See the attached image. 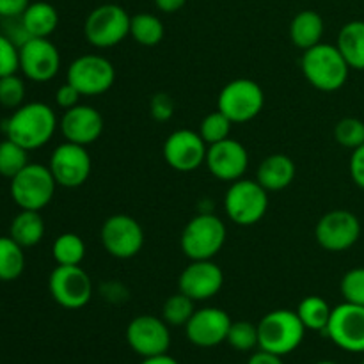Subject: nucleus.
I'll return each instance as SVG.
<instances>
[{
    "label": "nucleus",
    "mask_w": 364,
    "mask_h": 364,
    "mask_svg": "<svg viewBox=\"0 0 364 364\" xmlns=\"http://www.w3.org/2000/svg\"><path fill=\"white\" fill-rule=\"evenodd\" d=\"M57 127H59V121H57L55 110L43 102L23 103L4 121L6 137L20 144L27 151L48 144Z\"/></svg>",
    "instance_id": "1"
},
{
    "label": "nucleus",
    "mask_w": 364,
    "mask_h": 364,
    "mask_svg": "<svg viewBox=\"0 0 364 364\" xmlns=\"http://www.w3.org/2000/svg\"><path fill=\"white\" fill-rule=\"evenodd\" d=\"M301 68L306 80L323 92H334L343 87L350 73L343 53L336 45L329 43H318L313 48L304 50Z\"/></svg>",
    "instance_id": "2"
},
{
    "label": "nucleus",
    "mask_w": 364,
    "mask_h": 364,
    "mask_svg": "<svg viewBox=\"0 0 364 364\" xmlns=\"http://www.w3.org/2000/svg\"><path fill=\"white\" fill-rule=\"evenodd\" d=\"M304 336V323L291 309H274L258 322V348L281 358L297 350Z\"/></svg>",
    "instance_id": "3"
},
{
    "label": "nucleus",
    "mask_w": 364,
    "mask_h": 364,
    "mask_svg": "<svg viewBox=\"0 0 364 364\" xmlns=\"http://www.w3.org/2000/svg\"><path fill=\"white\" fill-rule=\"evenodd\" d=\"M226 224L215 213H199L188 220L181 233L180 245L191 262L196 259H213L226 244Z\"/></svg>",
    "instance_id": "4"
},
{
    "label": "nucleus",
    "mask_w": 364,
    "mask_h": 364,
    "mask_svg": "<svg viewBox=\"0 0 364 364\" xmlns=\"http://www.w3.org/2000/svg\"><path fill=\"white\" fill-rule=\"evenodd\" d=\"M57 181L48 166L28 162L20 173L11 178L9 192L20 210L41 212L52 203Z\"/></svg>",
    "instance_id": "5"
},
{
    "label": "nucleus",
    "mask_w": 364,
    "mask_h": 364,
    "mask_svg": "<svg viewBox=\"0 0 364 364\" xmlns=\"http://www.w3.org/2000/svg\"><path fill=\"white\" fill-rule=\"evenodd\" d=\"M265 107V92L251 78H235L228 82L217 98V110L233 124H244L259 116Z\"/></svg>",
    "instance_id": "6"
},
{
    "label": "nucleus",
    "mask_w": 364,
    "mask_h": 364,
    "mask_svg": "<svg viewBox=\"0 0 364 364\" xmlns=\"http://www.w3.org/2000/svg\"><path fill=\"white\" fill-rule=\"evenodd\" d=\"M224 210L231 223L238 226H255L269 210V192L255 180L240 178L230 183L224 196Z\"/></svg>",
    "instance_id": "7"
},
{
    "label": "nucleus",
    "mask_w": 364,
    "mask_h": 364,
    "mask_svg": "<svg viewBox=\"0 0 364 364\" xmlns=\"http://www.w3.org/2000/svg\"><path fill=\"white\" fill-rule=\"evenodd\" d=\"M132 16L119 4H102L87 14L84 34L96 48H112L130 36Z\"/></svg>",
    "instance_id": "8"
},
{
    "label": "nucleus",
    "mask_w": 364,
    "mask_h": 364,
    "mask_svg": "<svg viewBox=\"0 0 364 364\" xmlns=\"http://www.w3.org/2000/svg\"><path fill=\"white\" fill-rule=\"evenodd\" d=\"M48 291L64 309H80L92 297V281L80 265H57L50 272Z\"/></svg>",
    "instance_id": "9"
},
{
    "label": "nucleus",
    "mask_w": 364,
    "mask_h": 364,
    "mask_svg": "<svg viewBox=\"0 0 364 364\" xmlns=\"http://www.w3.org/2000/svg\"><path fill=\"white\" fill-rule=\"evenodd\" d=\"M361 220L350 210H331L323 213L315 228V238L329 252H345L361 238Z\"/></svg>",
    "instance_id": "10"
},
{
    "label": "nucleus",
    "mask_w": 364,
    "mask_h": 364,
    "mask_svg": "<svg viewBox=\"0 0 364 364\" xmlns=\"http://www.w3.org/2000/svg\"><path fill=\"white\" fill-rule=\"evenodd\" d=\"M102 245L112 258H135L144 247V230L137 219L127 213L110 215L100 231Z\"/></svg>",
    "instance_id": "11"
},
{
    "label": "nucleus",
    "mask_w": 364,
    "mask_h": 364,
    "mask_svg": "<svg viewBox=\"0 0 364 364\" xmlns=\"http://www.w3.org/2000/svg\"><path fill=\"white\" fill-rule=\"evenodd\" d=\"M66 80L75 85L82 96H100L116 82V68L107 57L87 53L70 64Z\"/></svg>",
    "instance_id": "12"
},
{
    "label": "nucleus",
    "mask_w": 364,
    "mask_h": 364,
    "mask_svg": "<svg viewBox=\"0 0 364 364\" xmlns=\"http://www.w3.org/2000/svg\"><path fill=\"white\" fill-rule=\"evenodd\" d=\"M48 169L59 187H82L89 180L92 169V160L87 151V146L64 141L50 155Z\"/></svg>",
    "instance_id": "13"
},
{
    "label": "nucleus",
    "mask_w": 364,
    "mask_h": 364,
    "mask_svg": "<svg viewBox=\"0 0 364 364\" xmlns=\"http://www.w3.org/2000/svg\"><path fill=\"white\" fill-rule=\"evenodd\" d=\"M323 334L341 350L364 354V306L343 302L333 308Z\"/></svg>",
    "instance_id": "14"
},
{
    "label": "nucleus",
    "mask_w": 364,
    "mask_h": 364,
    "mask_svg": "<svg viewBox=\"0 0 364 364\" xmlns=\"http://www.w3.org/2000/svg\"><path fill=\"white\" fill-rule=\"evenodd\" d=\"M127 343L142 359L167 354L171 347L169 326L159 316H135L127 327Z\"/></svg>",
    "instance_id": "15"
},
{
    "label": "nucleus",
    "mask_w": 364,
    "mask_h": 364,
    "mask_svg": "<svg viewBox=\"0 0 364 364\" xmlns=\"http://www.w3.org/2000/svg\"><path fill=\"white\" fill-rule=\"evenodd\" d=\"M60 70L59 48L48 38H31L20 46V71L32 82H50Z\"/></svg>",
    "instance_id": "16"
},
{
    "label": "nucleus",
    "mask_w": 364,
    "mask_h": 364,
    "mask_svg": "<svg viewBox=\"0 0 364 364\" xmlns=\"http://www.w3.org/2000/svg\"><path fill=\"white\" fill-rule=\"evenodd\" d=\"M208 144L203 141L199 132L181 128L173 132L164 142V159L178 173H192L199 169L206 160Z\"/></svg>",
    "instance_id": "17"
},
{
    "label": "nucleus",
    "mask_w": 364,
    "mask_h": 364,
    "mask_svg": "<svg viewBox=\"0 0 364 364\" xmlns=\"http://www.w3.org/2000/svg\"><path fill=\"white\" fill-rule=\"evenodd\" d=\"M224 284V272L213 259H196L183 269L178 277V291L203 302L215 297Z\"/></svg>",
    "instance_id": "18"
},
{
    "label": "nucleus",
    "mask_w": 364,
    "mask_h": 364,
    "mask_svg": "<svg viewBox=\"0 0 364 364\" xmlns=\"http://www.w3.org/2000/svg\"><path fill=\"white\" fill-rule=\"evenodd\" d=\"M205 166L208 167L213 178L233 183L247 173L249 153L244 144L228 137L217 144L208 146Z\"/></svg>",
    "instance_id": "19"
},
{
    "label": "nucleus",
    "mask_w": 364,
    "mask_h": 364,
    "mask_svg": "<svg viewBox=\"0 0 364 364\" xmlns=\"http://www.w3.org/2000/svg\"><path fill=\"white\" fill-rule=\"evenodd\" d=\"M233 320L220 308L196 309L192 318L185 326L188 341L199 348H212L228 340V333Z\"/></svg>",
    "instance_id": "20"
},
{
    "label": "nucleus",
    "mask_w": 364,
    "mask_h": 364,
    "mask_svg": "<svg viewBox=\"0 0 364 364\" xmlns=\"http://www.w3.org/2000/svg\"><path fill=\"white\" fill-rule=\"evenodd\" d=\"M103 116L91 105L78 103L73 109L64 110L59 121L64 141L80 146H89L98 141L103 134Z\"/></svg>",
    "instance_id": "21"
},
{
    "label": "nucleus",
    "mask_w": 364,
    "mask_h": 364,
    "mask_svg": "<svg viewBox=\"0 0 364 364\" xmlns=\"http://www.w3.org/2000/svg\"><path fill=\"white\" fill-rule=\"evenodd\" d=\"M295 174H297V167L294 160L283 153H274L258 166L256 181L267 192H277L290 187L291 181L295 180Z\"/></svg>",
    "instance_id": "22"
},
{
    "label": "nucleus",
    "mask_w": 364,
    "mask_h": 364,
    "mask_svg": "<svg viewBox=\"0 0 364 364\" xmlns=\"http://www.w3.org/2000/svg\"><path fill=\"white\" fill-rule=\"evenodd\" d=\"M326 23L316 11L306 9L295 14L290 23V39L297 48L308 50L322 43Z\"/></svg>",
    "instance_id": "23"
},
{
    "label": "nucleus",
    "mask_w": 364,
    "mask_h": 364,
    "mask_svg": "<svg viewBox=\"0 0 364 364\" xmlns=\"http://www.w3.org/2000/svg\"><path fill=\"white\" fill-rule=\"evenodd\" d=\"M20 21L31 38H50L59 25V13L48 2H31Z\"/></svg>",
    "instance_id": "24"
},
{
    "label": "nucleus",
    "mask_w": 364,
    "mask_h": 364,
    "mask_svg": "<svg viewBox=\"0 0 364 364\" xmlns=\"http://www.w3.org/2000/svg\"><path fill=\"white\" fill-rule=\"evenodd\" d=\"M336 46L350 70L364 71V20H352L341 27Z\"/></svg>",
    "instance_id": "25"
},
{
    "label": "nucleus",
    "mask_w": 364,
    "mask_h": 364,
    "mask_svg": "<svg viewBox=\"0 0 364 364\" xmlns=\"http://www.w3.org/2000/svg\"><path fill=\"white\" fill-rule=\"evenodd\" d=\"M9 237L21 247H34L45 237V220L34 210H20L11 220Z\"/></svg>",
    "instance_id": "26"
},
{
    "label": "nucleus",
    "mask_w": 364,
    "mask_h": 364,
    "mask_svg": "<svg viewBox=\"0 0 364 364\" xmlns=\"http://www.w3.org/2000/svg\"><path fill=\"white\" fill-rule=\"evenodd\" d=\"M331 313H333V308L320 295H308L302 299L297 308V315L304 323L306 331H315V333H326Z\"/></svg>",
    "instance_id": "27"
},
{
    "label": "nucleus",
    "mask_w": 364,
    "mask_h": 364,
    "mask_svg": "<svg viewBox=\"0 0 364 364\" xmlns=\"http://www.w3.org/2000/svg\"><path fill=\"white\" fill-rule=\"evenodd\" d=\"M25 270V252L11 237H0V281H16Z\"/></svg>",
    "instance_id": "28"
},
{
    "label": "nucleus",
    "mask_w": 364,
    "mask_h": 364,
    "mask_svg": "<svg viewBox=\"0 0 364 364\" xmlns=\"http://www.w3.org/2000/svg\"><path fill=\"white\" fill-rule=\"evenodd\" d=\"M166 28L162 20L151 13L134 14L130 20V36L142 46H156L164 39Z\"/></svg>",
    "instance_id": "29"
},
{
    "label": "nucleus",
    "mask_w": 364,
    "mask_h": 364,
    "mask_svg": "<svg viewBox=\"0 0 364 364\" xmlns=\"http://www.w3.org/2000/svg\"><path fill=\"white\" fill-rule=\"evenodd\" d=\"M52 256L57 265H80L85 258V244L77 233H63L52 245Z\"/></svg>",
    "instance_id": "30"
},
{
    "label": "nucleus",
    "mask_w": 364,
    "mask_h": 364,
    "mask_svg": "<svg viewBox=\"0 0 364 364\" xmlns=\"http://www.w3.org/2000/svg\"><path fill=\"white\" fill-rule=\"evenodd\" d=\"M196 313V301L185 294L171 295L162 306V318L169 327H185Z\"/></svg>",
    "instance_id": "31"
},
{
    "label": "nucleus",
    "mask_w": 364,
    "mask_h": 364,
    "mask_svg": "<svg viewBox=\"0 0 364 364\" xmlns=\"http://www.w3.org/2000/svg\"><path fill=\"white\" fill-rule=\"evenodd\" d=\"M28 164V151L11 139L0 142V176L14 178Z\"/></svg>",
    "instance_id": "32"
},
{
    "label": "nucleus",
    "mask_w": 364,
    "mask_h": 364,
    "mask_svg": "<svg viewBox=\"0 0 364 364\" xmlns=\"http://www.w3.org/2000/svg\"><path fill=\"white\" fill-rule=\"evenodd\" d=\"M228 343L237 352H251L258 347V323L249 320H238L231 322L230 333H228Z\"/></svg>",
    "instance_id": "33"
},
{
    "label": "nucleus",
    "mask_w": 364,
    "mask_h": 364,
    "mask_svg": "<svg viewBox=\"0 0 364 364\" xmlns=\"http://www.w3.org/2000/svg\"><path fill=\"white\" fill-rule=\"evenodd\" d=\"M231 124L233 123L220 110H215V112H210L208 116H205V119L201 121V124H199V135H201L203 141L208 146L217 144V142L230 137Z\"/></svg>",
    "instance_id": "34"
},
{
    "label": "nucleus",
    "mask_w": 364,
    "mask_h": 364,
    "mask_svg": "<svg viewBox=\"0 0 364 364\" xmlns=\"http://www.w3.org/2000/svg\"><path fill=\"white\" fill-rule=\"evenodd\" d=\"M334 139L343 148H359L364 144V121L358 117H343L334 127Z\"/></svg>",
    "instance_id": "35"
},
{
    "label": "nucleus",
    "mask_w": 364,
    "mask_h": 364,
    "mask_svg": "<svg viewBox=\"0 0 364 364\" xmlns=\"http://www.w3.org/2000/svg\"><path fill=\"white\" fill-rule=\"evenodd\" d=\"M25 82L16 73L0 78V107L16 110L25 102Z\"/></svg>",
    "instance_id": "36"
},
{
    "label": "nucleus",
    "mask_w": 364,
    "mask_h": 364,
    "mask_svg": "<svg viewBox=\"0 0 364 364\" xmlns=\"http://www.w3.org/2000/svg\"><path fill=\"white\" fill-rule=\"evenodd\" d=\"M340 291L345 302L364 306V267H355L345 272L340 281Z\"/></svg>",
    "instance_id": "37"
},
{
    "label": "nucleus",
    "mask_w": 364,
    "mask_h": 364,
    "mask_svg": "<svg viewBox=\"0 0 364 364\" xmlns=\"http://www.w3.org/2000/svg\"><path fill=\"white\" fill-rule=\"evenodd\" d=\"M20 70V48L6 34H0V78Z\"/></svg>",
    "instance_id": "38"
},
{
    "label": "nucleus",
    "mask_w": 364,
    "mask_h": 364,
    "mask_svg": "<svg viewBox=\"0 0 364 364\" xmlns=\"http://www.w3.org/2000/svg\"><path fill=\"white\" fill-rule=\"evenodd\" d=\"M149 116L159 123H166L174 116V100L167 92H156L149 100Z\"/></svg>",
    "instance_id": "39"
},
{
    "label": "nucleus",
    "mask_w": 364,
    "mask_h": 364,
    "mask_svg": "<svg viewBox=\"0 0 364 364\" xmlns=\"http://www.w3.org/2000/svg\"><path fill=\"white\" fill-rule=\"evenodd\" d=\"M80 98H82L80 91H78L75 85H71L68 80H66V84L60 85V87L57 89V92H55L57 107H60L63 110H68V109H73V107H77L78 102H80Z\"/></svg>",
    "instance_id": "40"
},
{
    "label": "nucleus",
    "mask_w": 364,
    "mask_h": 364,
    "mask_svg": "<svg viewBox=\"0 0 364 364\" xmlns=\"http://www.w3.org/2000/svg\"><path fill=\"white\" fill-rule=\"evenodd\" d=\"M348 171H350L352 181L364 191V144L359 146V148L352 149L350 162H348Z\"/></svg>",
    "instance_id": "41"
},
{
    "label": "nucleus",
    "mask_w": 364,
    "mask_h": 364,
    "mask_svg": "<svg viewBox=\"0 0 364 364\" xmlns=\"http://www.w3.org/2000/svg\"><path fill=\"white\" fill-rule=\"evenodd\" d=\"M31 0H0V16L13 20L20 18L28 7Z\"/></svg>",
    "instance_id": "42"
},
{
    "label": "nucleus",
    "mask_w": 364,
    "mask_h": 364,
    "mask_svg": "<svg viewBox=\"0 0 364 364\" xmlns=\"http://www.w3.org/2000/svg\"><path fill=\"white\" fill-rule=\"evenodd\" d=\"M247 364H284V361L281 355L259 348L258 352H255V354L247 359Z\"/></svg>",
    "instance_id": "43"
},
{
    "label": "nucleus",
    "mask_w": 364,
    "mask_h": 364,
    "mask_svg": "<svg viewBox=\"0 0 364 364\" xmlns=\"http://www.w3.org/2000/svg\"><path fill=\"white\" fill-rule=\"evenodd\" d=\"M187 4V0H155V6L159 7V11H162V13H176V11H180L181 7Z\"/></svg>",
    "instance_id": "44"
},
{
    "label": "nucleus",
    "mask_w": 364,
    "mask_h": 364,
    "mask_svg": "<svg viewBox=\"0 0 364 364\" xmlns=\"http://www.w3.org/2000/svg\"><path fill=\"white\" fill-rule=\"evenodd\" d=\"M141 364H180L174 358H171L169 354H160L153 355V358H144Z\"/></svg>",
    "instance_id": "45"
},
{
    "label": "nucleus",
    "mask_w": 364,
    "mask_h": 364,
    "mask_svg": "<svg viewBox=\"0 0 364 364\" xmlns=\"http://www.w3.org/2000/svg\"><path fill=\"white\" fill-rule=\"evenodd\" d=\"M315 364H338V363H334V361H318V363H315Z\"/></svg>",
    "instance_id": "46"
},
{
    "label": "nucleus",
    "mask_w": 364,
    "mask_h": 364,
    "mask_svg": "<svg viewBox=\"0 0 364 364\" xmlns=\"http://www.w3.org/2000/svg\"><path fill=\"white\" fill-rule=\"evenodd\" d=\"M361 364H364V354H363V361H361Z\"/></svg>",
    "instance_id": "47"
}]
</instances>
